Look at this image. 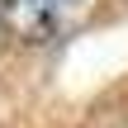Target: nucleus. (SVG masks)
Instances as JSON below:
<instances>
[{
    "label": "nucleus",
    "mask_w": 128,
    "mask_h": 128,
    "mask_svg": "<svg viewBox=\"0 0 128 128\" xmlns=\"http://www.w3.org/2000/svg\"><path fill=\"white\" fill-rule=\"evenodd\" d=\"M90 0H0V33L10 43H52L62 38Z\"/></svg>",
    "instance_id": "1"
}]
</instances>
